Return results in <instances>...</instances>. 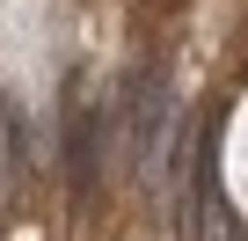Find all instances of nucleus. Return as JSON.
<instances>
[{
	"mask_svg": "<svg viewBox=\"0 0 248 241\" xmlns=\"http://www.w3.org/2000/svg\"><path fill=\"white\" fill-rule=\"evenodd\" d=\"M102 154H109V139H102V102H73V117H66V168H73V190H95Z\"/></svg>",
	"mask_w": 248,
	"mask_h": 241,
	"instance_id": "f257e3e1",
	"label": "nucleus"
},
{
	"mask_svg": "<svg viewBox=\"0 0 248 241\" xmlns=\"http://www.w3.org/2000/svg\"><path fill=\"white\" fill-rule=\"evenodd\" d=\"M15 161H22V132H15V110L0 95V212L15 205Z\"/></svg>",
	"mask_w": 248,
	"mask_h": 241,
	"instance_id": "f03ea898",
	"label": "nucleus"
},
{
	"mask_svg": "<svg viewBox=\"0 0 248 241\" xmlns=\"http://www.w3.org/2000/svg\"><path fill=\"white\" fill-rule=\"evenodd\" d=\"M241 241H248V234H241Z\"/></svg>",
	"mask_w": 248,
	"mask_h": 241,
	"instance_id": "7ed1b4c3",
	"label": "nucleus"
}]
</instances>
